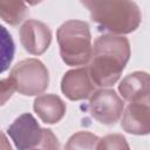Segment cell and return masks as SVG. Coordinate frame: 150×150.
<instances>
[{
	"instance_id": "obj_13",
	"label": "cell",
	"mask_w": 150,
	"mask_h": 150,
	"mask_svg": "<svg viewBox=\"0 0 150 150\" xmlns=\"http://www.w3.org/2000/svg\"><path fill=\"white\" fill-rule=\"evenodd\" d=\"M100 138L89 131H79L69 137L64 150H97Z\"/></svg>"
},
{
	"instance_id": "obj_5",
	"label": "cell",
	"mask_w": 150,
	"mask_h": 150,
	"mask_svg": "<svg viewBox=\"0 0 150 150\" xmlns=\"http://www.w3.org/2000/svg\"><path fill=\"white\" fill-rule=\"evenodd\" d=\"M91 116L102 124H115L123 115V100L111 89L95 91L89 101Z\"/></svg>"
},
{
	"instance_id": "obj_12",
	"label": "cell",
	"mask_w": 150,
	"mask_h": 150,
	"mask_svg": "<svg viewBox=\"0 0 150 150\" xmlns=\"http://www.w3.org/2000/svg\"><path fill=\"white\" fill-rule=\"evenodd\" d=\"M27 13V8L25 2L20 1H0V16L1 19L12 25L15 26L19 22H21Z\"/></svg>"
},
{
	"instance_id": "obj_1",
	"label": "cell",
	"mask_w": 150,
	"mask_h": 150,
	"mask_svg": "<svg viewBox=\"0 0 150 150\" xmlns=\"http://www.w3.org/2000/svg\"><path fill=\"white\" fill-rule=\"evenodd\" d=\"M130 56V45L122 35L105 34L96 39L89 61V74L97 87H110L120 79Z\"/></svg>"
},
{
	"instance_id": "obj_16",
	"label": "cell",
	"mask_w": 150,
	"mask_h": 150,
	"mask_svg": "<svg viewBox=\"0 0 150 150\" xmlns=\"http://www.w3.org/2000/svg\"><path fill=\"white\" fill-rule=\"evenodd\" d=\"M14 91H16V89L13 81L9 77L2 79L1 80V104H5L6 100L11 97Z\"/></svg>"
},
{
	"instance_id": "obj_7",
	"label": "cell",
	"mask_w": 150,
	"mask_h": 150,
	"mask_svg": "<svg viewBox=\"0 0 150 150\" xmlns=\"http://www.w3.org/2000/svg\"><path fill=\"white\" fill-rule=\"evenodd\" d=\"M121 125L124 131L134 135L150 132V93L129 102L123 111Z\"/></svg>"
},
{
	"instance_id": "obj_4",
	"label": "cell",
	"mask_w": 150,
	"mask_h": 150,
	"mask_svg": "<svg viewBox=\"0 0 150 150\" xmlns=\"http://www.w3.org/2000/svg\"><path fill=\"white\" fill-rule=\"evenodd\" d=\"M8 77L13 81L16 91L28 96L43 93L49 82L47 68L34 57L18 62L12 68Z\"/></svg>"
},
{
	"instance_id": "obj_14",
	"label": "cell",
	"mask_w": 150,
	"mask_h": 150,
	"mask_svg": "<svg viewBox=\"0 0 150 150\" xmlns=\"http://www.w3.org/2000/svg\"><path fill=\"white\" fill-rule=\"evenodd\" d=\"M97 150H130L127 139L120 134H110L100 138Z\"/></svg>"
},
{
	"instance_id": "obj_8",
	"label": "cell",
	"mask_w": 150,
	"mask_h": 150,
	"mask_svg": "<svg viewBox=\"0 0 150 150\" xmlns=\"http://www.w3.org/2000/svg\"><path fill=\"white\" fill-rule=\"evenodd\" d=\"M95 87L88 67H81L67 71L61 81L62 93L71 101L90 98L95 93Z\"/></svg>"
},
{
	"instance_id": "obj_6",
	"label": "cell",
	"mask_w": 150,
	"mask_h": 150,
	"mask_svg": "<svg viewBox=\"0 0 150 150\" xmlns=\"http://www.w3.org/2000/svg\"><path fill=\"white\" fill-rule=\"evenodd\" d=\"M7 134L19 150H30L41 144L45 129L40 128L32 114L26 112L8 127Z\"/></svg>"
},
{
	"instance_id": "obj_10",
	"label": "cell",
	"mask_w": 150,
	"mask_h": 150,
	"mask_svg": "<svg viewBox=\"0 0 150 150\" xmlns=\"http://www.w3.org/2000/svg\"><path fill=\"white\" fill-rule=\"evenodd\" d=\"M34 110L43 123H57L66 112L64 102L54 94H42L34 101Z\"/></svg>"
},
{
	"instance_id": "obj_9",
	"label": "cell",
	"mask_w": 150,
	"mask_h": 150,
	"mask_svg": "<svg viewBox=\"0 0 150 150\" xmlns=\"http://www.w3.org/2000/svg\"><path fill=\"white\" fill-rule=\"evenodd\" d=\"M20 41L25 50L32 55H40L48 49L52 41V33L47 25L29 19L20 28Z\"/></svg>"
},
{
	"instance_id": "obj_2",
	"label": "cell",
	"mask_w": 150,
	"mask_h": 150,
	"mask_svg": "<svg viewBox=\"0 0 150 150\" xmlns=\"http://www.w3.org/2000/svg\"><path fill=\"white\" fill-rule=\"evenodd\" d=\"M91 20L100 29L112 35L134 32L141 22V12L135 2L130 1H86Z\"/></svg>"
},
{
	"instance_id": "obj_3",
	"label": "cell",
	"mask_w": 150,
	"mask_h": 150,
	"mask_svg": "<svg viewBox=\"0 0 150 150\" xmlns=\"http://www.w3.org/2000/svg\"><path fill=\"white\" fill-rule=\"evenodd\" d=\"M60 55L68 66H83L91 59L93 46L89 26L84 21L69 20L56 33Z\"/></svg>"
},
{
	"instance_id": "obj_11",
	"label": "cell",
	"mask_w": 150,
	"mask_h": 150,
	"mask_svg": "<svg viewBox=\"0 0 150 150\" xmlns=\"http://www.w3.org/2000/svg\"><path fill=\"white\" fill-rule=\"evenodd\" d=\"M118 90L125 101L131 102L150 93V75L144 71H134L121 81Z\"/></svg>"
},
{
	"instance_id": "obj_15",
	"label": "cell",
	"mask_w": 150,
	"mask_h": 150,
	"mask_svg": "<svg viewBox=\"0 0 150 150\" xmlns=\"http://www.w3.org/2000/svg\"><path fill=\"white\" fill-rule=\"evenodd\" d=\"M30 150H59V142L57 138L55 137V135L52 132V130L49 129H45V134H43V139L41 142V144L34 149Z\"/></svg>"
}]
</instances>
